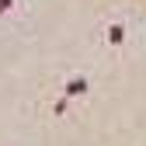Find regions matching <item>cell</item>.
<instances>
[{
  "label": "cell",
  "mask_w": 146,
  "mask_h": 146,
  "mask_svg": "<svg viewBox=\"0 0 146 146\" xmlns=\"http://www.w3.org/2000/svg\"><path fill=\"white\" fill-rule=\"evenodd\" d=\"M77 94H87V77H70L66 80V98H77Z\"/></svg>",
  "instance_id": "cell-1"
},
{
  "label": "cell",
  "mask_w": 146,
  "mask_h": 146,
  "mask_svg": "<svg viewBox=\"0 0 146 146\" xmlns=\"http://www.w3.org/2000/svg\"><path fill=\"white\" fill-rule=\"evenodd\" d=\"M108 42H111V45H122L125 42V28L122 25H108Z\"/></svg>",
  "instance_id": "cell-2"
},
{
  "label": "cell",
  "mask_w": 146,
  "mask_h": 146,
  "mask_svg": "<svg viewBox=\"0 0 146 146\" xmlns=\"http://www.w3.org/2000/svg\"><path fill=\"white\" fill-rule=\"evenodd\" d=\"M66 104H70V98H66V94H63V98H59V101H56V108H52V111H56V115H63V111H66Z\"/></svg>",
  "instance_id": "cell-3"
},
{
  "label": "cell",
  "mask_w": 146,
  "mask_h": 146,
  "mask_svg": "<svg viewBox=\"0 0 146 146\" xmlns=\"http://www.w3.org/2000/svg\"><path fill=\"white\" fill-rule=\"evenodd\" d=\"M11 4H14V0H0V14H7V11H11Z\"/></svg>",
  "instance_id": "cell-4"
}]
</instances>
